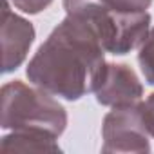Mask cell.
Instances as JSON below:
<instances>
[{
    "label": "cell",
    "instance_id": "obj_1",
    "mask_svg": "<svg viewBox=\"0 0 154 154\" xmlns=\"http://www.w3.org/2000/svg\"><path fill=\"white\" fill-rule=\"evenodd\" d=\"M105 65V49L91 24L65 15L29 60L26 76L53 96L78 102L96 91Z\"/></svg>",
    "mask_w": 154,
    "mask_h": 154
},
{
    "label": "cell",
    "instance_id": "obj_2",
    "mask_svg": "<svg viewBox=\"0 0 154 154\" xmlns=\"http://www.w3.org/2000/svg\"><path fill=\"white\" fill-rule=\"evenodd\" d=\"M0 127L4 131H38L60 138L67 129V111L51 93L13 80L0 91Z\"/></svg>",
    "mask_w": 154,
    "mask_h": 154
},
{
    "label": "cell",
    "instance_id": "obj_3",
    "mask_svg": "<svg viewBox=\"0 0 154 154\" xmlns=\"http://www.w3.org/2000/svg\"><path fill=\"white\" fill-rule=\"evenodd\" d=\"M65 15H76L91 24L105 53L123 56L147 38L150 31L149 11H118L102 0H63Z\"/></svg>",
    "mask_w": 154,
    "mask_h": 154
},
{
    "label": "cell",
    "instance_id": "obj_4",
    "mask_svg": "<svg viewBox=\"0 0 154 154\" xmlns=\"http://www.w3.org/2000/svg\"><path fill=\"white\" fill-rule=\"evenodd\" d=\"M150 134L143 123L140 102L112 107L102 122V152H150Z\"/></svg>",
    "mask_w": 154,
    "mask_h": 154
},
{
    "label": "cell",
    "instance_id": "obj_5",
    "mask_svg": "<svg viewBox=\"0 0 154 154\" xmlns=\"http://www.w3.org/2000/svg\"><path fill=\"white\" fill-rule=\"evenodd\" d=\"M35 38H36L35 26L11 9L9 0H2L0 44H2V72L4 74L17 71L24 63Z\"/></svg>",
    "mask_w": 154,
    "mask_h": 154
},
{
    "label": "cell",
    "instance_id": "obj_6",
    "mask_svg": "<svg viewBox=\"0 0 154 154\" xmlns=\"http://www.w3.org/2000/svg\"><path fill=\"white\" fill-rule=\"evenodd\" d=\"M143 96V85L127 63H107L103 76L94 91V98L103 107L136 103Z\"/></svg>",
    "mask_w": 154,
    "mask_h": 154
},
{
    "label": "cell",
    "instance_id": "obj_7",
    "mask_svg": "<svg viewBox=\"0 0 154 154\" xmlns=\"http://www.w3.org/2000/svg\"><path fill=\"white\" fill-rule=\"evenodd\" d=\"M58 138L38 131H11L0 141L2 152H62Z\"/></svg>",
    "mask_w": 154,
    "mask_h": 154
},
{
    "label": "cell",
    "instance_id": "obj_8",
    "mask_svg": "<svg viewBox=\"0 0 154 154\" xmlns=\"http://www.w3.org/2000/svg\"><path fill=\"white\" fill-rule=\"evenodd\" d=\"M138 63L147 85H154V27L138 47Z\"/></svg>",
    "mask_w": 154,
    "mask_h": 154
},
{
    "label": "cell",
    "instance_id": "obj_9",
    "mask_svg": "<svg viewBox=\"0 0 154 154\" xmlns=\"http://www.w3.org/2000/svg\"><path fill=\"white\" fill-rule=\"evenodd\" d=\"M102 2L118 11L138 13V11H147L152 4V0H102Z\"/></svg>",
    "mask_w": 154,
    "mask_h": 154
},
{
    "label": "cell",
    "instance_id": "obj_10",
    "mask_svg": "<svg viewBox=\"0 0 154 154\" xmlns=\"http://www.w3.org/2000/svg\"><path fill=\"white\" fill-rule=\"evenodd\" d=\"M11 2L26 15H38L53 4V0H11Z\"/></svg>",
    "mask_w": 154,
    "mask_h": 154
},
{
    "label": "cell",
    "instance_id": "obj_11",
    "mask_svg": "<svg viewBox=\"0 0 154 154\" xmlns=\"http://www.w3.org/2000/svg\"><path fill=\"white\" fill-rule=\"evenodd\" d=\"M140 107H141V116L147 132L150 134V138H154V93L149 94L145 102H140Z\"/></svg>",
    "mask_w": 154,
    "mask_h": 154
}]
</instances>
